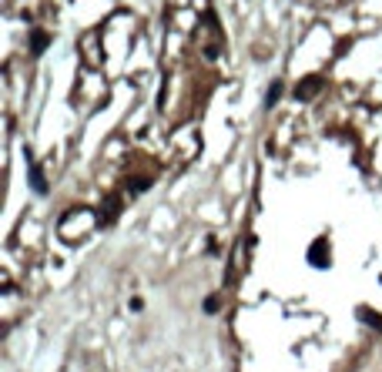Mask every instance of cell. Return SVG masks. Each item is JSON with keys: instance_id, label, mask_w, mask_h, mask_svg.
<instances>
[{"instance_id": "6da1fadb", "label": "cell", "mask_w": 382, "mask_h": 372, "mask_svg": "<svg viewBox=\"0 0 382 372\" xmlns=\"http://www.w3.org/2000/svg\"><path fill=\"white\" fill-rule=\"evenodd\" d=\"M308 262H312L315 268H318V265L326 268L328 262H332V258H328V238H315V242H312V252H308Z\"/></svg>"}, {"instance_id": "7a4b0ae2", "label": "cell", "mask_w": 382, "mask_h": 372, "mask_svg": "<svg viewBox=\"0 0 382 372\" xmlns=\"http://www.w3.org/2000/svg\"><path fill=\"white\" fill-rule=\"evenodd\" d=\"M318 84H322V78H305L302 84H298V88H295V94H298V98H302V101H308V98H312V90L318 88Z\"/></svg>"}, {"instance_id": "3957f363", "label": "cell", "mask_w": 382, "mask_h": 372, "mask_svg": "<svg viewBox=\"0 0 382 372\" xmlns=\"http://www.w3.org/2000/svg\"><path fill=\"white\" fill-rule=\"evenodd\" d=\"M44 47H47V34H44V30H34V37H30V50H34V54H40Z\"/></svg>"}, {"instance_id": "277c9868", "label": "cell", "mask_w": 382, "mask_h": 372, "mask_svg": "<svg viewBox=\"0 0 382 372\" xmlns=\"http://www.w3.org/2000/svg\"><path fill=\"white\" fill-rule=\"evenodd\" d=\"M30 184H34L37 192H47V181L40 178V168H34V171H30Z\"/></svg>"}, {"instance_id": "5b68a950", "label": "cell", "mask_w": 382, "mask_h": 372, "mask_svg": "<svg viewBox=\"0 0 382 372\" xmlns=\"http://www.w3.org/2000/svg\"><path fill=\"white\" fill-rule=\"evenodd\" d=\"M278 94H282V84H278V80H275V84H272V90H268V98H265V101H268V104H275V101H278Z\"/></svg>"}, {"instance_id": "8992f818", "label": "cell", "mask_w": 382, "mask_h": 372, "mask_svg": "<svg viewBox=\"0 0 382 372\" xmlns=\"http://www.w3.org/2000/svg\"><path fill=\"white\" fill-rule=\"evenodd\" d=\"M204 312H218V298H208V302H204Z\"/></svg>"}]
</instances>
